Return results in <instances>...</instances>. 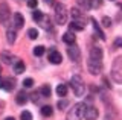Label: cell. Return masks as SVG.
<instances>
[{
  "label": "cell",
  "instance_id": "d4e9b609",
  "mask_svg": "<svg viewBox=\"0 0 122 120\" xmlns=\"http://www.w3.org/2000/svg\"><path fill=\"white\" fill-rule=\"evenodd\" d=\"M43 53H44V46H37L34 49V55L35 56H41Z\"/></svg>",
  "mask_w": 122,
  "mask_h": 120
},
{
  "label": "cell",
  "instance_id": "8d00e7d4",
  "mask_svg": "<svg viewBox=\"0 0 122 120\" xmlns=\"http://www.w3.org/2000/svg\"><path fill=\"white\" fill-rule=\"evenodd\" d=\"M121 9H122V3H121Z\"/></svg>",
  "mask_w": 122,
  "mask_h": 120
},
{
  "label": "cell",
  "instance_id": "1f68e13d",
  "mask_svg": "<svg viewBox=\"0 0 122 120\" xmlns=\"http://www.w3.org/2000/svg\"><path fill=\"white\" fill-rule=\"evenodd\" d=\"M114 47H121L122 49V38H116V40H114Z\"/></svg>",
  "mask_w": 122,
  "mask_h": 120
},
{
  "label": "cell",
  "instance_id": "7c38bea8",
  "mask_svg": "<svg viewBox=\"0 0 122 120\" xmlns=\"http://www.w3.org/2000/svg\"><path fill=\"white\" fill-rule=\"evenodd\" d=\"M63 41H64L66 44H69V46H72V44H75L76 37H75L72 32H66V33L63 35Z\"/></svg>",
  "mask_w": 122,
  "mask_h": 120
},
{
  "label": "cell",
  "instance_id": "83f0119b",
  "mask_svg": "<svg viewBox=\"0 0 122 120\" xmlns=\"http://www.w3.org/2000/svg\"><path fill=\"white\" fill-rule=\"evenodd\" d=\"M72 17H73V20H79L81 18V12H79V9H72ZM81 21V20H79Z\"/></svg>",
  "mask_w": 122,
  "mask_h": 120
},
{
  "label": "cell",
  "instance_id": "30bf717a",
  "mask_svg": "<svg viewBox=\"0 0 122 120\" xmlns=\"http://www.w3.org/2000/svg\"><path fill=\"white\" fill-rule=\"evenodd\" d=\"M8 17H9V8H8L6 3H2V5H0V21L5 23L8 20Z\"/></svg>",
  "mask_w": 122,
  "mask_h": 120
},
{
  "label": "cell",
  "instance_id": "74e56055",
  "mask_svg": "<svg viewBox=\"0 0 122 120\" xmlns=\"http://www.w3.org/2000/svg\"><path fill=\"white\" fill-rule=\"evenodd\" d=\"M110 2H114V0H110Z\"/></svg>",
  "mask_w": 122,
  "mask_h": 120
},
{
  "label": "cell",
  "instance_id": "603a6c76",
  "mask_svg": "<svg viewBox=\"0 0 122 120\" xmlns=\"http://www.w3.org/2000/svg\"><path fill=\"white\" fill-rule=\"evenodd\" d=\"M78 3L82 6V8H86V9H90L92 6H93L92 5V0H78Z\"/></svg>",
  "mask_w": 122,
  "mask_h": 120
},
{
  "label": "cell",
  "instance_id": "2e32d148",
  "mask_svg": "<svg viewBox=\"0 0 122 120\" xmlns=\"http://www.w3.org/2000/svg\"><path fill=\"white\" fill-rule=\"evenodd\" d=\"M15 31H12V29H8V32H6V40H8V43L9 44H14V41H15Z\"/></svg>",
  "mask_w": 122,
  "mask_h": 120
},
{
  "label": "cell",
  "instance_id": "8fae6325",
  "mask_svg": "<svg viewBox=\"0 0 122 120\" xmlns=\"http://www.w3.org/2000/svg\"><path fill=\"white\" fill-rule=\"evenodd\" d=\"M70 26V29L72 31H84V28H86V24L82 23V21H79V20H72V23L69 24Z\"/></svg>",
  "mask_w": 122,
  "mask_h": 120
},
{
  "label": "cell",
  "instance_id": "cb8c5ba5",
  "mask_svg": "<svg viewBox=\"0 0 122 120\" xmlns=\"http://www.w3.org/2000/svg\"><path fill=\"white\" fill-rule=\"evenodd\" d=\"M32 18H34V20H35V21H41V18H43V12H41V11H34V12H32Z\"/></svg>",
  "mask_w": 122,
  "mask_h": 120
},
{
  "label": "cell",
  "instance_id": "6da1fadb",
  "mask_svg": "<svg viewBox=\"0 0 122 120\" xmlns=\"http://www.w3.org/2000/svg\"><path fill=\"white\" fill-rule=\"evenodd\" d=\"M87 67L92 74H99L102 70V50L99 47H92Z\"/></svg>",
  "mask_w": 122,
  "mask_h": 120
},
{
  "label": "cell",
  "instance_id": "277c9868",
  "mask_svg": "<svg viewBox=\"0 0 122 120\" xmlns=\"http://www.w3.org/2000/svg\"><path fill=\"white\" fill-rule=\"evenodd\" d=\"M67 20V11L66 6L61 5V3H56L55 5V21L58 24H64Z\"/></svg>",
  "mask_w": 122,
  "mask_h": 120
},
{
  "label": "cell",
  "instance_id": "e0dca14e",
  "mask_svg": "<svg viewBox=\"0 0 122 120\" xmlns=\"http://www.w3.org/2000/svg\"><path fill=\"white\" fill-rule=\"evenodd\" d=\"M0 58L3 59V62H5V64H12V62H14V59H15L14 56H11L9 53H6V52H3Z\"/></svg>",
  "mask_w": 122,
  "mask_h": 120
},
{
  "label": "cell",
  "instance_id": "5bb4252c",
  "mask_svg": "<svg viewBox=\"0 0 122 120\" xmlns=\"http://www.w3.org/2000/svg\"><path fill=\"white\" fill-rule=\"evenodd\" d=\"M92 23H93V28H95V31H96V33L99 35V38H101V40H105V35H104V32L101 31V28H99L98 21L95 20V18H92Z\"/></svg>",
  "mask_w": 122,
  "mask_h": 120
},
{
  "label": "cell",
  "instance_id": "7402d4cb",
  "mask_svg": "<svg viewBox=\"0 0 122 120\" xmlns=\"http://www.w3.org/2000/svg\"><path fill=\"white\" fill-rule=\"evenodd\" d=\"M28 35H29L30 40H37L38 38V31H37L35 28H32V29H29V31H28Z\"/></svg>",
  "mask_w": 122,
  "mask_h": 120
},
{
  "label": "cell",
  "instance_id": "484cf974",
  "mask_svg": "<svg viewBox=\"0 0 122 120\" xmlns=\"http://www.w3.org/2000/svg\"><path fill=\"white\" fill-rule=\"evenodd\" d=\"M20 119L21 120H32V114H30L29 111H23L21 115H20Z\"/></svg>",
  "mask_w": 122,
  "mask_h": 120
},
{
  "label": "cell",
  "instance_id": "8992f818",
  "mask_svg": "<svg viewBox=\"0 0 122 120\" xmlns=\"http://www.w3.org/2000/svg\"><path fill=\"white\" fill-rule=\"evenodd\" d=\"M98 110L95 106H86V111H84V119L86 120H96L98 119Z\"/></svg>",
  "mask_w": 122,
  "mask_h": 120
},
{
  "label": "cell",
  "instance_id": "ffe728a7",
  "mask_svg": "<svg viewBox=\"0 0 122 120\" xmlns=\"http://www.w3.org/2000/svg\"><path fill=\"white\" fill-rule=\"evenodd\" d=\"M51 91H52V90H51L49 85H43V87L40 88V93H41L43 97H49V96H51Z\"/></svg>",
  "mask_w": 122,
  "mask_h": 120
},
{
  "label": "cell",
  "instance_id": "4fadbf2b",
  "mask_svg": "<svg viewBox=\"0 0 122 120\" xmlns=\"http://www.w3.org/2000/svg\"><path fill=\"white\" fill-rule=\"evenodd\" d=\"M15 102H17L18 105H25L26 102H28V94H26L25 91H20L17 96H15Z\"/></svg>",
  "mask_w": 122,
  "mask_h": 120
},
{
  "label": "cell",
  "instance_id": "7a4b0ae2",
  "mask_svg": "<svg viewBox=\"0 0 122 120\" xmlns=\"http://www.w3.org/2000/svg\"><path fill=\"white\" fill-rule=\"evenodd\" d=\"M70 85H72V90H73V93H75V96H76V97L84 96V93H86V85H84V82H82V79H81V76H78V74L72 76V79H70Z\"/></svg>",
  "mask_w": 122,
  "mask_h": 120
},
{
  "label": "cell",
  "instance_id": "d590c367",
  "mask_svg": "<svg viewBox=\"0 0 122 120\" xmlns=\"http://www.w3.org/2000/svg\"><path fill=\"white\" fill-rule=\"evenodd\" d=\"M5 120H15L14 117H8V119H5Z\"/></svg>",
  "mask_w": 122,
  "mask_h": 120
},
{
  "label": "cell",
  "instance_id": "d6a6232c",
  "mask_svg": "<svg viewBox=\"0 0 122 120\" xmlns=\"http://www.w3.org/2000/svg\"><path fill=\"white\" fill-rule=\"evenodd\" d=\"M93 2H95V3H93L95 6H99V5H101V0H93Z\"/></svg>",
  "mask_w": 122,
  "mask_h": 120
},
{
  "label": "cell",
  "instance_id": "3957f363",
  "mask_svg": "<svg viewBox=\"0 0 122 120\" xmlns=\"http://www.w3.org/2000/svg\"><path fill=\"white\" fill-rule=\"evenodd\" d=\"M84 111H86V103L73 105L67 112V120H81L84 117Z\"/></svg>",
  "mask_w": 122,
  "mask_h": 120
},
{
  "label": "cell",
  "instance_id": "f1b7e54d",
  "mask_svg": "<svg viewBox=\"0 0 122 120\" xmlns=\"http://www.w3.org/2000/svg\"><path fill=\"white\" fill-rule=\"evenodd\" d=\"M37 5H38V0H28V6H29V8L35 9Z\"/></svg>",
  "mask_w": 122,
  "mask_h": 120
},
{
  "label": "cell",
  "instance_id": "d6986e66",
  "mask_svg": "<svg viewBox=\"0 0 122 120\" xmlns=\"http://www.w3.org/2000/svg\"><path fill=\"white\" fill-rule=\"evenodd\" d=\"M56 94L61 96V97H64V96L67 94V87L64 84H60L58 87H56Z\"/></svg>",
  "mask_w": 122,
  "mask_h": 120
},
{
  "label": "cell",
  "instance_id": "9a60e30c",
  "mask_svg": "<svg viewBox=\"0 0 122 120\" xmlns=\"http://www.w3.org/2000/svg\"><path fill=\"white\" fill-rule=\"evenodd\" d=\"M14 72L17 73V74H20L25 72V64H23L21 61H15V64H14Z\"/></svg>",
  "mask_w": 122,
  "mask_h": 120
},
{
  "label": "cell",
  "instance_id": "836d02e7",
  "mask_svg": "<svg viewBox=\"0 0 122 120\" xmlns=\"http://www.w3.org/2000/svg\"><path fill=\"white\" fill-rule=\"evenodd\" d=\"M46 3H47V5H53V0H44Z\"/></svg>",
  "mask_w": 122,
  "mask_h": 120
},
{
  "label": "cell",
  "instance_id": "ba28073f",
  "mask_svg": "<svg viewBox=\"0 0 122 120\" xmlns=\"http://www.w3.org/2000/svg\"><path fill=\"white\" fill-rule=\"evenodd\" d=\"M67 53H69V56H70L72 61H79V58H81V52H79V49L75 47L73 44L67 49Z\"/></svg>",
  "mask_w": 122,
  "mask_h": 120
},
{
  "label": "cell",
  "instance_id": "ac0fdd59",
  "mask_svg": "<svg viewBox=\"0 0 122 120\" xmlns=\"http://www.w3.org/2000/svg\"><path fill=\"white\" fill-rule=\"evenodd\" d=\"M52 112H53L52 106H49V105H44V106H41V114H43L44 117H51Z\"/></svg>",
  "mask_w": 122,
  "mask_h": 120
},
{
  "label": "cell",
  "instance_id": "5b68a950",
  "mask_svg": "<svg viewBox=\"0 0 122 120\" xmlns=\"http://www.w3.org/2000/svg\"><path fill=\"white\" fill-rule=\"evenodd\" d=\"M112 76H113V79L116 82H122V56L116 58V61H114Z\"/></svg>",
  "mask_w": 122,
  "mask_h": 120
},
{
  "label": "cell",
  "instance_id": "f546056e",
  "mask_svg": "<svg viewBox=\"0 0 122 120\" xmlns=\"http://www.w3.org/2000/svg\"><path fill=\"white\" fill-rule=\"evenodd\" d=\"M102 24H104L105 28H110V26H112V20H110L108 17H104L102 18Z\"/></svg>",
  "mask_w": 122,
  "mask_h": 120
},
{
  "label": "cell",
  "instance_id": "9c48e42d",
  "mask_svg": "<svg viewBox=\"0 0 122 120\" xmlns=\"http://www.w3.org/2000/svg\"><path fill=\"white\" fill-rule=\"evenodd\" d=\"M12 23H14V28L15 29H20L23 28V24H25V18H23V15L20 12H15L12 15Z\"/></svg>",
  "mask_w": 122,
  "mask_h": 120
},
{
  "label": "cell",
  "instance_id": "52a82bcc",
  "mask_svg": "<svg viewBox=\"0 0 122 120\" xmlns=\"http://www.w3.org/2000/svg\"><path fill=\"white\" fill-rule=\"evenodd\" d=\"M61 61H63V56H61L60 52H56L55 49H52L51 52H49V62L51 64H61Z\"/></svg>",
  "mask_w": 122,
  "mask_h": 120
},
{
  "label": "cell",
  "instance_id": "4316f807",
  "mask_svg": "<svg viewBox=\"0 0 122 120\" xmlns=\"http://www.w3.org/2000/svg\"><path fill=\"white\" fill-rule=\"evenodd\" d=\"M34 85V81L30 79V78H26L25 81H23V87H26V88H30Z\"/></svg>",
  "mask_w": 122,
  "mask_h": 120
},
{
  "label": "cell",
  "instance_id": "44dd1931",
  "mask_svg": "<svg viewBox=\"0 0 122 120\" xmlns=\"http://www.w3.org/2000/svg\"><path fill=\"white\" fill-rule=\"evenodd\" d=\"M14 85H15V82L12 79H6V81H3V88L5 90H12L14 88Z\"/></svg>",
  "mask_w": 122,
  "mask_h": 120
},
{
  "label": "cell",
  "instance_id": "4dcf8cb0",
  "mask_svg": "<svg viewBox=\"0 0 122 120\" xmlns=\"http://www.w3.org/2000/svg\"><path fill=\"white\" fill-rule=\"evenodd\" d=\"M67 105H69L67 100H60V102H58V108H60V110H64Z\"/></svg>",
  "mask_w": 122,
  "mask_h": 120
},
{
  "label": "cell",
  "instance_id": "e575fe53",
  "mask_svg": "<svg viewBox=\"0 0 122 120\" xmlns=\"http://www.w3.org/2000/svg\"><path fill=\"white\" fill-rule=\"evenodd\" d=\"M0 88H3V79L0 78Z\"/></svg>",
  "mask_w": 122,
  "mask_h": 120
}]
</instances>
